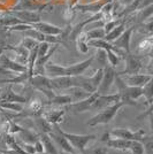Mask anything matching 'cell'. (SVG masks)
Instances as JSON below:
<instances>
[{
	"instance_id": "1",
	"label": "cell",
	"mask_w": 153,
	"mask_h": 154,
	"mask_svg": "<svg viewBox=\"0 0 153 154\" xmlns=\"http://www.w3.org/2000/svg\"><path fill=\"white\" fill-rule=\"evenodd\" d=\"M123 106H127V103L124 101H119L116 103H113L108 107H106L105 109L100 110L99 113H97L95 116H92L88 121V125L89 127H97L99 124H107L109 123L113 119H114L116 114L119 113V110L123 107Z\"/></svg>"
},
{
	"instance_id": "2",
	"label": "cell",
	"mask_w": 153,
	"mask_h": 154,
	"mask_svg": "<svg viewBox=\"0 0 153 154\" xmlns=\"http://www.w3.org/2000/svg\"><path fill=\"white\" fill-rule=\"evenodd\" d=\"M28 82L30 83V85L35 90L44 93L47 98V100H50L55 96V92L53 91L51 86V79L46 75H33L29 78Z\"/></svg>"
},
{
	"instance_id": "3",
	"label": "cell",
	"mask_w": 153,
	"mask_h": 154,
	"mask_svg": "<svg viewBox=\"0 0 153 154\" xmlns=\"http://www.w3.org/2000/svg\"><path fill=\"white\" fill-rule=\"evenodd\" d=\"M62 135L69 140L70 145L73 147L77 149L78 152L83 153L84 151L88 148V145H89L91 141H93L97 138L96 135H78V134H69V132H66V131H62Z\"/></svg>"
},
{
	"instance_id": "4",
	"label": "cell",
	"mask_w": 153,
	"mask_h": 154,
	"mask_svg": "<svg viewBox=\"0 0 153 154\" xmlns=\"http://www.w3.org/2000/svg\"><path fill=\"white\" fill-rule=\"evenodd\" d=\"M109 134L112 137L115 138H122V139H127V140H140L145 137V131L144 130H137L133 131L128 128H114L109 131Z\"/></svg>"
},
{
	"instance_id": "5",
	"label": "cell",
	"mask_w": 153,
	"mask_h": 154,
	"mask_svg": "<svg viewBox=\"0 0 153 154\" xmlns=\"http://www.w3.org/2000/svg\"><path fill=\"white\" fill-rule=\"evenodd\" d=\"M116 71L114 70V67L107 64L104 68V76H102L101 83L99 85L97 92L99 94H109V90L112 84L115 82V77H116Z\"/></svg>"
},
{
	"instance_id": "6",
	"label": "cell",
	"mask_w": 153,
	"mask_h": 154,
	"mask_svg": "<svg viewBox=\"0 0 153 154\" xmlns=\"http://www.w3.org/2000/svg\"><path fill=\"white\" fill-rule=\"evenodd\" d=\"M121 101L120 93H109V94H99L91 106V110H102L113 103Z\"/></svg>"
},
{
	"instance_id": "7",
	"label": "cell",
	"mask_w": 153,
	"mask_h": 154,
	"mask_svg": "<svg viewBox=\"0 0 153 154\" xmlns=\"http://www.w3.org/2000/svg\"><path fill=\"white\" fill-rule=\"evenodd\" d=\"M143 68V63L138 57H136L131 53H127L126 55V68L124 70L119 72V75H134V74H139V71Z\"/></svg>"
},
{
	"instance_id": "8",
	"label": "cell",
	"mask_w": 153,
	"mask_h": 154,
	"mask_svg": "<svg viewBox=\"0 0 153 154\" xmlns=\"http://www.w3.org/2000/svg\"><path fill=\"white\" fill-rule=\"evenodd\" d=\"M93 61H95V57H91L84 61L67 66L66 67V76H81V75H83L86 71V69L91 67Z\"/></svg>"
},
{
	"instance_id": "9",
	"label": "cell",
	"mask_w": 153,
	"mask_h": 154,
	"mask_svg": "<svg viewBox=\"0 0 153 154\" xmlns=\"http://www.w3.org/2000/svg\"><path fill=\"white\" fill-rule=\"evenodd\" d=\"M0 66H2L5 69H7L11 72H17V75L28 71V66H24V64L17 62L16 60L8 58L5 54H2L0 57Z\"/></svg>"
},
{
	"instance_id": "10",
	"label": "cell",
	"mask_w": 153,
	"mask_h": 154,
	"mask_svg": "<svg viewBox=\"0 0 153 154\" xmlns=\"http://www.w3.org/2000/svg\"><path fill=\"white\" fill-rule=\"evenodd\" d=\"M99 96V93L98 92H95V93H92V94H90L88 98H85V99H82V100H80V101H76V103H73L68 105L67 107L71 110H74L75 113H84V112H89L91 110V106H92V103H95V100L97 99V97Z\"/></svg>"
},
{
	"instance_id": "11",
	"label": "cell",
	"mask_w": 153,
	"mask_h": 154,
	"mask_svg": "<svg viewBox=\"0 0 153 154\" xmlns=\"http://www.w3.org/2000/svg\"><path fill=\"white\" fill-rule=\"evenodd\" d=\"M9 14L14 15L15 17H17L24 23H29V24H35L40 20V14L36 11H27V9H21V11H16L14 9L12 12H9Z\"/></svg>"
},
{
	"instance_id": "12",
	"label": "cell",
	"mask_w": 153,
	"mask_h": 154,
	"mask_svg": "<svg viewBox=\"0 0 153 154\" xmlns=\"http://www.w3.org/2000/svg\"><path fill=\"white\" fill-rule=\"evenodd\" d=\"M119 75V74H117ZM122 79L129 86L143 88L151 79V74H134V75H122Z\"/></svg>"
},
{
	"instance_id": "13",
	"label": "cell",
	"mask_w": 153,
	"mask_h": 154,
	"mask_svg": "<svg viewBox=\"0 0 153 154\" xmlns=\"http://www.w3.org/2000/svg\"><path fill=\"white\" fill-rule=\"evenodd\" d=\"M64 114H66V109L64 108H52V109H44L43 112V117L46 121L53 124V125H59L60 123L64 121Z\"/></svg>"
},
{
	"instance_id": "14",
	"label": "cell",
	"mask_w": 153,
	"mask_h": 154,
	"mask_svg": "<svg viewBox=\"0 0 153 154\" xmlns=\"http://www.w3.org/2000/svg\"><path fill=\"white\" fill-rule=\"evenodd\" d=\"M133 32H134V26L128 28V29H126V31L123 32L116 40H114L112 44L115 47L124 51L126 53H130V39L133 36Z\"/></svg>"
},
{
	"instance_id": "15",
	"label": "cell",
	"mask_w": 153,
	"mask_h": 154,
	"mask_svg": "<svg viewBox=\"0 0 153 154\" xmlns=\"http://www.w3.org/2000/svg\"><path fill=\"white\" fill-rule=\"evenodd\" d=\"M51 79V86L54 92L57 91H66L74 86L73 76H60L50 78Z\"/></svg>"
},
{
	"instance_id": "16",
	"label": "cell",
	"mask_w": 153,
	"mask_h": 154,
	"mask_svg": "<svg viewBox=\"0 0 153 154\" xmlns=\"http://www.w3.org/2000/svg\"><path fill=\"white\" fill-rule=\"evenodd\" d=\"M113 0H99L96 2H92V4H86V5H78L75 6L74 9L77 12H81V13H92L97 14L99 13L102 9V7L105 5H107L109 2H112Z\"/></svg>"
},
{
	"instance_id": "17",
	"label": "cell",
	"mask_w": 153,
	"mask_h": 154,
	"mask_svg": "<svg viewBox=\"0 0 153 154\" xmlns=\"http://www.w3.org/2000/svg\"><path fill=\"white\" fill-rule=\"evenodd\" d=\"M0 101H11V103H28V99L26 97L21 96L19 93L14 92L12 86L9 85L7 89L2 91L0 93Z\"/></svg>"
},
{
	"instance_id": "18",
	"label": "cell",
	"mask_w": 153,
	"mask_h": 154,
	"mask_svg": "<svg viewBox=\"0 0 153 154\" xmlns=\"http://www.w3.org/2000/svg\"><path fill=\"white\" fill-rule=\"evenodd\" d=\"M33 28L38 31L43 32L45 35H52V36H60L62 35L64 30L58 26H54V24H51L48 22H43V21H39L37 23L32 24Z\"/></svg>"
},
{
	"instance_id": "19",
	"label": "cell",
	"mask_w": 153,
	"mask_h": 154,
	"mask_svg": "<svg viewBox=\"0 0 153 154\" xmlns=\"http://www.w3.org/2000/svg\"><path fill=\"white\" fill-rule=\"evenodd\" d=\"M45 75L47 77H50V78L66 76V67L48 61L47 63L45 64Z\"/></svg>"
},
{
	"instance_id": "20",
	"label": "cell",
	"mask_w": 153,
	"mask_h": 154,
	"mask_svg": "<svg viewBox=\"0 0 153 154\" xmlns=\"http://www.w3.org/2000/svg\"><path fill=\"white\" fill-rule=\"evenodd\" d=\"M44 107H45L44 103L40 99H38V98H35V99L30 100V103H28L26 112L28 115H32L35 116V117H38V116L43 115Z\"/></svg>"
},
{
	"instance_id": "21",
	"label": "cell",
	"mask_w": 153,
	"mask_h": 154,
	"mask_svg": "<svg viewBox=\"0 0 153 154\" xmlns=\"http://www.w3.org/2000/svg\"><path fill=\"white\" fill-rule=\"evenodd\" d=\"M131 141L133 140H127V139H122V138L112 137V138L106 143V146L109 148L119 149V151H128V149H130Z\"/></svg>"
},
{
	"instance_id": "22",
	"label": "cell",
	"mask_w": 153,
	"mask_h": 154,
	"mask_svg": "<svg viewBox=\"0 0 153 154\" xmlns=\"http://www.w3.org/2000/svg\"><path fill=\"white\" fill-rule=\"evenodd\" d=\"M70 103H73V98L69 94H55L52 99L47 100V103H45V106H68Z\"/></svg>"
},
{
	"instance_id": "23",
	"label": "cell",
	"mask_w": 153,
	"mask_h": 154,
	"mask_svg": "<svg viewBox=\"0 0 153 154\" xmlns=\"http://www.w3.org/2000/svg\"><path fill=\"white\" fill-rule=\"evenodd\" d=\"M39 138L40 140L43 141L44 144V147H45V152L47 154H59L58 152V148L57 145L54 144V141L52 139L48 134H39Z\"/></svg>"
},
{
	"instance_id": "24",
	"label": "cell",
	"mask_w": 153,
	"mask_h": 154,
	"mask_svg": "<svg viewBox=\"0 0 153 154\" xmlns=\"http://www.w3.org/2000/svg\"><path fill=\"white\" fill-rule=\"evenodd\" d=\"M67 94H69L71 98H73V103H76V101H80L82 99H85L88 98L90 94L92 93H89L88 91H85L82 88H78V86H73L68 90H66Z\"/></svg>"
},
{
	"instance_id": "25",
	"label": "cell",
	"mask_w": 153,
	"mask_h": 154,
	"mask_svg": "<svg viewBox=\"0 0 153 154\" xmlns=\"http://www.w3.org/2000/svg\"><path fill=\"white\" fill-rule=\"evenodd\" d=\"M126 29H127V28H126V20H123L121 23H120L119 26H115L112 31H109L108 33H106L105 40H107L109 43H113L114 40H116L123 32L126 31Z\"/></svg>"
},
{
	"instance_id": "26",
	"label": "cell",
	"mask_w": 153,
	"mask_h": 154,
	"mask_svg": "<svg viewBox=\"0 0 153 154\" xmlns=\"http://www.w3.org/2000/svg\"><path fill=\"white\" fill-rule=\"evenodd\" d=\"M153 47V35L148 36L146 38H144L143 40H140L138 46H137V53L145 55V54H150V52Z\"/></svg>"
},
{
	"instance_id": "27",
	"label": "cell",
	"mask_w": 153,
	"mask_h": 154,
	"mask_svg": "<svg viewBox=\"0 0 153 154\" xmlns=\"http://www.w3.org/2000/svg\"><path fill=\"white\" fill-rule=\"evenodd\" d=\"M20 139L24 143H29V144H35L36 141L39 139V134L33 132L30 129L23 128V130L19 134Z\"/></svg>"
},
{
	"instance_id": "28",
	"label": "cell",
	"mask_w": 153,
	"mask_h": 154,
	"mask_svg": "<svg viewBox=\"0 0 153 154\" xmlns=\"http://www.w3.org/2000/svg\"><path fill=\"white\" fill-rule=\"evenodd\" d=\"M153 17V4H151L150 6L145 7L143 9H140L137 12V16H136V22L137 23H145L147 20Z\"/></svg>"
},
{
	"instance_id": "29",
	"label": "cell",
	"mask_w": 153,
	"mask_h": 154,
	"mask_svg": "<svg viewBox=\"0 0 153 154\" xmlns=\"http://www.w3.org/2000/svg\"><path fill=\"white\" fill-rule=\"evenodd\" d=\"M76 46H77V50L80 53H82V54H85V53H88L89 52V48L90 46L88 44V40H86V36H85V33H81L78 37L76 38Z\"/></svg>"
},
{
	"instance_id": "30",
	"label": "cell",
	"mask_w": 153,
	"mask_h": 154,
	"mask_svg": "<svg viewBox=\"0 0 153 154\" xmlns=\"http://www.w3.org/2000/svg\"><path fill=\"white\" fill-rule=\"evenodd\" d=\"M85 36H86V40H93V39H105L106 36V31L104 28H97V29H92L90 31L85 32Z\"/></svg>"
},
{
	"instance_id": "31",
	"label": "cell",
	"mask_w": 153,
	"mask_h": 154,
	"mask_svg": "<svg viewBox=\"0 0 153 154\" xmlns=\"http://www.w3.org/2000/svg\"><path fill=\"white\" fill-rule=\"evenodd\" d=\"M37 8H39V4L36 0H21L16 11H21V9L36 11Z\"/></svg>"
},
{
	"instance_id": "32",
	"label": "cell",
	"mask_w": 153,
	"mask_h": 154,
	"mask_svg": "<svg viewBox=\"0 0 153 154\" xmlns=\"http://www.w3.org/2000/svg\"><path fill=\"white\" fill-rule=\"evenodd\" d=\"M143 97H145L147 103L153 98V75L151 79L143 86Z\"/></svg>"
},
{
	"instance_id": "33",
	"label": "cell",
	"mask_w": 153,
	"mask_h": 154,
	"mask_svg": "<svg viewBox=\"0 0 153 154\" xmlns=\"http://www.w3.org/2000/svg\"><path fill=\"white\" fill-rule=\"evenodd\" d=\"M102 76H104V68H99V69H97L96 72H95L92 76H90L91 82H92V85L95 86V89H96V90H98L99 85H100V83H101Z\"/></svg>"
},
{
	"instance_id": "34",
	"label": "cell",
	"mask_w": 153,
	"mask_h": 154,
	"mask_svg": "<svg viewBox=\"0 0 153 154\" xmlns=\"http://www.w3.org/2000/svg\"><path fill=\"white\" fill-rule=\"evenodd\" d=\"M19 23H24L22 22L21 20H19L15 16H9V17H0V26H13L15 24H19Z\"/></svg>"
},
{
	"instance_id": "35",
	"label": "cell",
	"mask_w": 153,
	"mask_h": 154,
	"mask_svg": "<svg viewBox=\"0 0 153 154\" xmlns=\"http://www.w3.org/2000/svg\"><path fill=\"white\" fill-rule=\"evenodd\" d=\"M129 151L131 152V154H145V148L140 140L131 141V146H130Z\"/></svg>"
},
{
	"instance_id": "36",
	"label": "cell",
	"mask_w": 153,
	"mask_h": 154,
	"mask_svg": "<svg viewBox=\"0 0 153 154\" xmlns=\"http://www.w3.org/2000/svg\"><path fill=\"white\" fill-rule=\"evenodd\" d=\"M38 42L37 40H35L33 38H31V37H24V38L22 39V43H21V45L23 46L24 48H27L28 51L30 52L31 50H33L36 46H38Z\"/></svg>"
},
{
	"instance_id": "37",
	"label": "cell",
	"mask_w": 153,
	"mask_h": 154,
	"mask_svg": "<svg viewBox=\"0 0 153 154\" xmlns=\"http://www.w3.org/2000/svg\"><path fill=\"white\" fill-rule=\"evenodd\" d=\"M106 53H107V61H108V64L115 68V67L117 66V63H119V61H120L119 54L115 53L114 51H112V50L106 51Z\"/></svg>"
},
{
	"instance_id": "38",
	"label": "cell",
	"mask_w": 153,
	"mask_h": 154,
	"mask_svg": "<svg viewBox=\"0 0 153 154\" xmlns=\"http://www.w3.org/2000/svg\"><path fill=\"white\" fill-rule=\"evenodd\" d=\"M142 143L145 148V153L146 154H153V138L151 137H144L142 139Z\"/></svg>"
},
{
	"instance_id": "39",
	"label": "cell",
	"mask_w": 153,
	"mask_h": 154,
	"mask_svg": "<svg viewBox=\"0 0 153 154\" xmlns=\"http://www.w3.org/2000/svg\"><path fill=\"white\" fill-rule=\"evenodd\" d=\"M82 154H108V147L99 146V147L86 148Z\"/></svg>"
},
{
	"instance_id": "40",
	"label": "cell",
	"mask_w": 153,
	"mask_h": 154,
	"mask_svg": "<svg viewBox=\"0 0 153 154\" xmlns=\"http://www.w3.org/2000/svg\"><path fill=\"white\" fill-rule=\"evenodd\" d=\"M33 26L32 24H29V23H19V24H15L13 26H9L8 30L9 31H27V30H30L32 29Z\"/></svg>"
},
{
	"instance_id": "41",
	"label": "cell",
	"mask_w": 153,
	"mask_h": 154,
	"mask_svg": "<svg viewBox=\"0 0 153 154\" xmlns=\"http://www.w3.org/2000/svg\"><path fill=\"white\" fill-rule=\"evenodd\" d=\"M50 50H51V44H50V43H46V42L39 43V45H38V58L45 57V55L50 52Z\"/></svg>"
},
{
	"instance_id": "42",
	"label": "cell",
	"mask_w": 153,
	"mask_h": 154,
	"mask_svg": "<svg viewBox=\"0 0 153 154\" xmlns=\"http://www.w3.org/2000/svg\"><path fill=\"white\" fill-rule=\"evenodd\" d=\"M123 20H120L119 17L115 20H109L108 22H106V24H105V26H104V29H105V31H106V33H108L109 31H112L113 29H114L116 26H119L120 23H121Z\"/></svg>"
},
{
	"instance_id": "43",
	"label": "cell",
	"mask_w": 153,
	"mask_h": 154,
	"mask_svg": "<svg viewBox=\"0 0 153 154\" xmlns=\"http://www.w3.org/2000/svg\"><path fill=\"white\" fill-rule=\"evenodd\" d=\"M21 147L24 149L27 154H36V149H35V145L33 144H29V143H24V141H20Z\"/></svg>"
},
{
	"instance_id": "44",
	"label": "cell",
	"mask_w": 153,
	"mask_h": 154,
	"mask_svg": "<svg viewBox=\"0 0 153 154\" xmlns=\"http://www.w3.org/2000/svg\"><path fill=\"white\" fill-rule=\"evenodd\" d=\"M35 149H36V154H42V153H45V147H44V144H43V141L40 140V138H39L38 140L36 141L35 144Z\"/></svg>"
},
{
	"instance_id": "45",
	"label": "cell",
	"mask_w": 153,
	"mask_h": 154,
	"mask_svg": "<svg viewBox=\"0 0 153 154\" xmlns=\"http://www.w3.org/2000/svg\"><path fill=\"white\" fill-rule=\"evenodd\" d=\"M0 153H1V154H20L19 152H16L15 149H12V148H6V149H0Z\"/></svg>"
},
{
	"instance_id": "46",
	"label": "cell",
	"mask_w": 153,
	"mask_h": 154,
	"mask_svg": "<svg viewBox=\"0 0 153 154\" xmlns=\"http://www.w3.org/2000/svg\"><path fill=\"white\" fill-rule=\"evenodd\" d=\"M111 138H112V136H111V134H109V131H107V132H105V134L101 136V139H100V140H101L102 143H105V144H106Z\"/></svg>"
},
{
	"instance_id": "47",
	"label": "cell",
	"mask_w": 153,
	"mask_h": 154,
	"mask_svg": "<svg viewBox=\"0 0 153 154\" xmlns=\"http://www.w3.org/2000/svg\"><path fill=\"white\" fill-rule=\"evenodd\" d=\"M9 72H11V71H8L7 69H5L2 66H0V76H4V77L9 76Z\"/></svg>"
},
{
	"instance_id": "48",
	"label": "cell",
	"mask_w": 153,
	"mask_h": 154,
	"mask_svg": "<svg viewBox=\"0 0 153 154\" xmlns=\"http://www.w3.org/2000/svg\"><path fill=\"white\" fill-rule=\"evenodd\" d=\"M119 1H120V4H121V5H123V6L127 7L128 5H130V4H131L134 0H119Z\"/></svg>"
},
{
	"instance_id": "49",
	"label": "cell",
	"mask_w": 153,
	"mask_h": 154,
	"mask_svg": "<svg viewBox=\"0 0 153 154\" xmlns=\"http://www.w3.org/2000/svg\"><path fill=\"white\" fill-rule=\"evenodd\" d=\"M78 0H69V7H75Z\"/></svg>"
},
{
	"instance_id": "50",
	"label": "cell",
	"mask_w": 153,
	"mask_h": 154,
	"mask_svg": "<svg viewBox=\"0 0 153 154\" xmlns=\"http://www.w3.org/2000/svg\"><path fill=\"white\" fill-rule=\"evenodd\" d=\"M148 116H150V124H151V129H152V131H153V113H151Z\"/></svg>"
},
{
	"instance_id": "51",
	"label": "cell",
	"mask_w": 153,
	"mask_h": 154,
	"mask_svg": "<svg viewBox=\"0 0 153 154\" xmlns=\"http://www.w3.org/2000/svg\"><path fill=\"white\" fill-rule=\"evenodd\" d=\"M4 76H0V83H6V81L8 78H2Z\"/></svg>"
},
{
	"instance_id": "52",
	"label": "cell",
	"mask_w": 153,
	"mask_h": 154,
	"mask_svg": "<svg viewBox=\"0 0 153 154\" xmlns=\"http://www.w3.org/2000/svg\"><path fill=\"white\" fill-rule=\"evenodd\" d=\"M5 50H6L5 47H1V46H0V57L4 54V51H5Z\"/></svg>"
},
{
	"instance_id": "53",
	"label": "cell",
	"mask_w": 153,
	"mask_h": 154,
	"mask_svg": "<svg viewBox=\"0 0 153 154\" xmlns=\"http://www.w3.org/2000/svg\"><path fill=\"white\" fill-rule=\"evenodd\" d=\"M59 154H75L74 152H64V151H61V153Z\"/></svg>"
},
{
	"instance_id": "54",
	"label": "cell",
	"mask_w": 153,
	"mask_h": 154,
	"mask_svg": "<svg viewBox=\"0 0 153 154\" xmlns=\"http://www.w3.org/2000/svg\"><path fill=\"white\" fill-rule=\"evenodd\" d=\"M150 137H151V138H153V134H152V135H151V136H150Z\"/></svg>"
},
{
	"instance_id": "55",
	"label": "cell",
	"mask_w": 153,
	"mask_h": 154,
	"mask_svg": "<svg viewBox=\"0 0 153 154\" xmlns=\"http://www.w3.org/2000/svg\"><path fill=\"white\" fill-rule=\"evenodd\" d=\"M0 154H1V153H0Z\"/></svg>"
}]
</instances>
